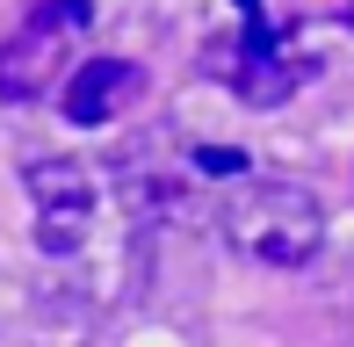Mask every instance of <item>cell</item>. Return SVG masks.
I'll use <instances>...</instances> for the list:
<instances>
[{"label":"cell","instance_id":"6da1fadb","mask_svg":"<svg viewBox=\"0 0 354 347\" xmlns=\"http://www.w3.org/2000/svg\"><path fill=\"white\" fill-rule=\"evenodd\" d=\"M224 232H232L239 254H253L268 268H304L326 239V210L297 181H246L224 203Z\"/></svg>","mask_w":354,"mask_h":347},{"label":"cell","instance_id":"7a4b0ae2","mask_svg":"<svg viewBox=\"0 0 354 347\" xmlns=\"http://www.w3.org/2000/svg\"><path fill=\"white\" fill-rule=\"evenodd\" d=\"M239 58H232V44H210V66L232 80L239 94H246L253 109H275V102H289V87L304 80V58H282V44H275V29H268V8L261 0H239Z\"/></svg>","mask_w":354,"mask_h":347},{"label":"cell","instance_id":"3957f363","mask_svg":"<svg viewBox=\"0 0 354 347\" xmlns=\"http://www.w3.org/2000/svg\"><path fill=\"white\" fill-rule=\"evenodd\" d=\"M29 203H37V246L44 254H80L94 217V174L80 160H37L29 167Z\"/></svg>","mask_w":354,"mask_h":347},{"label":"cell","instance_id":"277c9868","mask_svg":"<svg viewBox=\"0 0 354 347\" xmlns=\"http://www.w3.org/2000/svg\"><path fill=\"white\" fill-rule=\"evenodd\" d=\"M58 51H66V22L37 15L29 29H15L0 44V102H37L58 80Z\"/></svg>","mask_w":354,"mask_h":347},{"label":"cell","instance_id":"5b68a950","mask_svg":"<svg viewBox=\"0 0 354 347\" xmlns=\"http://www.w3.org/2000/svg\"><path fill=\"white\" fill-rule=\"evenodd\" d=\"M138 94H145V73L131 66V58H87V66L73 73V87H66V123L94 131V123L123 116Z\"/></svg>","mask_w":354,"mask_h":347},{"label":"cell","instance_id":"8992f818","mask_svg":"<svg viewBox=\"0 0 354 347\" xmlns=\"http://www.w3.org/2000/svg\"><path fill=\"white\" fill-rule=\"evenodd\" d=\"M123 203H131V217H188V188H181V174H123Z\"/></svg>","mask_w":354,"mask_h":347},{"label":"cell","instance_id":"52a82bcc","mask_svg":"<svg viewBox=\"0 0 354 347\" xmlns=\"http://www.w3.org/2000/svg\"><path fill=\"white\" fill-rule=\"evenodd\" d=\"M196 174H210V181H239V174H253V167H246V152H232V145H196Z\"/></svg>","mask_w":354,"mask_h":347}]
</instances>
